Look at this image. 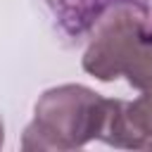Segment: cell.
<instances>
[{
	"instance_id": "3957f363",
	"label": "cell",
	"mask_w": 152,
	"mask_h": 152,
	"mask_svg": "<svg viewBox=\"0 0 152 152\" xmlns=\"http://www.w3.org/2000/svg\"><path fill=\"white\" fill-rule=\"evenodd\" d=\"M133 102L107 100L97 140L121 150H152V88Z\"/></svg>"
},
{
	"instance_id": "277c9868",
	"label": "cell",
	"mask_w": 152,
	"mask_h": 152,
	"mask_svg": "<svg viewBox=\"0 0 152 152\" xmlns=\"http://www.w3.org/2000/svg\"><path fill=\"white\" fill-rule=\"evenodd\" d=\"M45 2L50 5L59 28L69 38H81L93 28V24L109 5L121 0H45ZM128 2H138L152 10V0H128Z\"/></svg>"
},
{
	"instance_id": "7a4b0ae2",
	"label": "cell",
	"mask_w": 152,
	"mask_h": 152,
	"mask_svg": "<svg viewBox=\"0 0 152 152\" xmlns=\"http://www.w3.org/2000/svg\"><path fill=\"white\" fill-rule=\"evenodd\" d=\"M107 97L81 83L48 88L36 107L33 121L24 128L21 147L33 150H76L97 140L104 121Z\"/></svg>"
},
{
	"instance_id": "6da1fadb",
	"label": "cell",
	"mask_w": 152,
	"mask_h": 152,
	"mask_svg": "<svg viewBox=\"0 0 152 152\" xmlns=\"http://www.w3.org/2000/svg\"><path fill=\"white\" fill-rule=\"evenodd\" d=\"M83 71L97 81H126L138 88H152V10L138 2H114L88 31Z\"/></svg>"
},
{
	"instance_id": "5b68a950",
	"label": "cell",
	"mask_w": 152,
	"mask_h": 152,
	"mask_svg": "<svg viewBox=\"0 0 152 152\" xmlns=\"http://www.w3.org/2000/svg\"><path fill=\"white\" fill-rule=\"evenodd\" d=\"M5 142V124H2V116H0V147Z\"/></svg>"
}]
</instances>
